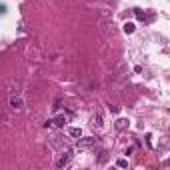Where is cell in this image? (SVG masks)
<instances>
[{"label": "cell", "instance_id": "obj_6", "mask_svg": "<svg viewBox=\"0 0 170 170\" xmlns=\"http://www.w3.org/2000/svg\"><path fill=\"white\" fill-rule=\"evenodd\" d=\"M92 126H96V128H102V116H100V114L92 116Z\"/></svg>", "mask_w": 170, "mask_h": 170}, {"label": "cell", "instance_id": "obj_12", "mask_svg": "<svg viewBox=\"0 0 170 170\" xmlns=\"http://www.w3.org/2000/svg\"><path fill=\"white\" fill-rule=\"evenodd\" d=\"M110 112L112 114H118L120 112V106H110Z\"/></svg>", "mask_w": 170, "mask_h": 170}, {"label": "cell", "instance_id": "obj_3", "mask_svg": "<svg viewBox=\"0 0 170 170\" xmlns=\"http://www.w3.org/2000/svg\"><path fill=\"white\" fill-rule=\"evenodd\" d=\"M10 106H12V110H20L24 106V100L20 96H10Z\"/></svg>", "mask_w": 170, "mask_h": 170}, {"label": "cell", "instance_id": "obj_2", "mask_svg": "<svg viewBox=\"0 0 170 170\" xmlns=\"http://www.w3.org/2000/svg\"><path fill=\"white\" fill-rule=\"evenodd\" d=\"M70 158H72V152H70V150L62 152V154L58 156V160H56V168H64L66 164L70 162Z\"/></svg>", "mask_w": 170, "mask_h": 170}, {"label": "cell", "instance_id": "obj_11", "mask_svg": "<svg viewBox=\"0 0 170 170\" xmlns=\"http://www.w3.org/2000/svg\"><path fill=\"white\" fill-rule=\"evenodd\" d=\"M106 160H108V152H106V150H102V152H100L98 162H106Z\"/></svg>", "mask_w": 170, "mask_h": 170}, {"label": "cell", "instance_id": "obj_7", "mask_svg": "<svg viewBox=\"0 0 170 170\" xmlns=\"http://www.w3.org/2000/svg\"><path fill=\"white\" fill-rule=\"evenodd\" d=\"M68 134H70L72 138H80L82 136V130H80V128H68Z\"/></svg>", "mask_w": 170, "mask_h": 170}, {"label": "cell", "instance_id": "obj_10", "mask_svg": "<svg viewBox=\"0 0 170 170\" xmlns=\"http://www.w3.org/2000/svg\"><path fill=\"white\" fill-rule=\"evenodd\" d=\"M134 14H136L138 20H144V16H146V14H144V10H140V8H134Z\"/></svg>", "mask_w": 170, "mask_h": 170}, {"label": "cell", "instance_id": "obj_1", "mask_svg": "<svg viewBox=\"0 0 170 170\" xmlns=\"http://www.w3.org/2000/svg\"><path fill=\"white\" fill-rule=\"evenodd\" d=\"M96 142H98V138H94V136H86V138L80 136L78 142H76V146H78L80 150H88V148H92Z\"/></svg>", "mask_w": 170, "mask_h": 170}, {"label": "cell", "instance_id": "obj_9", "mask_svg": "<svg viewBox=\"0 0 170 170\" xmlns=\"http://www.w3.org/2000/svg\"><path fill=\"white\" fill-rule=\"evenodd\" d=\"M116 166H118V168H126V166H128V160H126V158H118Z\"/></svg>", "mask_w": 170, "mask_h": 170}, {"label": "cell", "instance_id": "obj_8", "mask_svg": "<svg viewBox=\"0 0 170 170\" xmlns=\"http://www.w3.org/2000/svg\"><path fill=\"white\" fill-rule=\"evenodd\" d=\"M134 30H136V26H134L132 22H126V24H124V32H126V34H132Z\"/></svg>", "mask_w": 170, "mask_h": 170}, {"label": "cell", "instance_id": "obj_4", "mask_svg": "<svg viewBox=\"0 0 170 170\" xmlns=\"http://www.w3.org/2000/svg\"><path fill=\"white\" fill-rule=\"evenodd\" d=\"M130 126V120L128 118H118L116 120V130H126Z\"/></svg>", "mask_w": 170, "mask_h": 170}, {"label": "cell", "instance_id": "obj_5", "mask_svg": "<svg viewBox=\"0 0 170 170\" xmlns=\"http://www.w3.org/2000/svg\"><path fill=\"white\" fill-rule=\"evenodd\" d=\"M54 124L58 126V128H62V126L66 124V116H64V114H58V116L54 118Z\"/></svg>", "mask_w": 170, "mask_h": 170}]
</instances>
